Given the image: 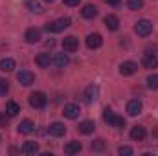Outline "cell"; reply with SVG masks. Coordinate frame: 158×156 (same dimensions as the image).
<instances>
[{
    "label": "cell",
    "instance_id": "1",
    "mask_svg": "<svg viewBox=\"0 0 158 156\" xmlns=\"http://www.w3.org/2000/svg\"><path fill=\"white\" fill-rule=\"evenodd\" d=\"M70 24H72V20H70L68 17H63V18H57V20H53V22H48L44 30H46L48 33H59V31L66 30Z\"/></svg>",
    "mask_w": 158,
    "mask_h": 156
},
{
    "label": "cell",
    "instance_id": "2",
    "mask_svg": "<svg viewBox=\"0 0 158 156\" xmlns=\"http://www.w3.org/2000/svg\"><path fill=\"white\" fill-rule=\"evenodd\" d=\"M134 33H136L138 37H149V35L153 33V22L147 20V18L138 20L136 26H134Z\"/></svg>",
    "mask_w": 158,
    "mask_h": 156
},
{
    "label": "cell",
    "instance_id": "3",
    "mask_svg": "<svg viewBox=\"0 0 158 156\" xmlns=\"http://www.w3.org/2000/svg\"><path fill=\"white\" fill-rule=\"evenodd\" d=\"M103 119L109 123V127H114V129H121V127H125V119L121 116H116L110 109H105V112H103Z\"/></svg>",
    "mask_w": 158,
    "mask_h": 156
},
{
    "label": "cell",
    "instance_id": "4",
    "mask_svg": "<svg viewBox=\"0 0 158 156\" xmlns=\"http://www.w3.org/2000/svg\"><path fill=\"white\" fill-rule=\"evenodd\" d=\"M46 103H48V97H46L44 92H33V94L30 96V105H31L33 109H44Z\"/></svg>",
    "mask_w": 158,
    "mask_h": 156
},
{
    "label": "cell",
    "instance_id": "5",
    "mask_svg": "<svg viewBox=\"0 0 158 156\" xmlns=\"http://www.w3.org/2000/svg\"><path fill=\"white\" fill-rule=\"evenodd\" d=\"M77 48H79V40L76 39L74 35H68V37H64V39H63V50H64V51L74 53Z\"/></svg>",
    "mask_w": 158,
    "mask_h": 156
},
{
    "label": "cell",
    "instance_id": "6",
    "mask_svg": "<svg viewBox=\"0 0 158 156\" xmlns=\"http://www.w3.org/2000/svg\"><path fill=\"white\" fill-rule=\"evenodd\" d=\"M63 114H64V117H68V119H76L81 114V109H79V105H76V103H68V105H64Z\"/></svg>",
    "mask_w": 158,
    "mask_h": 156
},
{
    "label": "cell",
    "instance_id": "7",
    "mask_svg": "<svg viewBox=\"0 0 158 156\" xmlns=\"http://www.w3.org/2000/svg\"><path fill=\"white\" fill-rule=\"evenodd\" d=\"M17 79H19V83H20L22 86H30V84L35 83V76H33L31 72H28V70H20V72L17 74Z\"/></svg>",
    "mask_w": 158,
    "mask_h": 156
},
{
    "label": "cell",
    "instance_id": "8",
    "mask_svg": "<svg viewBox=\"0 0 158 156\" xmlns=\"http://www.w3.org/2000/svg\"><path fill=\"white\" fill-rule=\"evenodd\" d=\"M136 72H138V64L132 63V61H125V63L119 64V74L121 76H132Z\"/></svg>",
    "mask_w": 158,
    "mask_h": 156
},
{
    "label": "cell",
    "instance_id": "9",
    "mask_svg": "<svg viewBox=\"0 0 158 156\" xmlns=\"http://www.w3.org/2000/svg\"><path fill=\"white\" fill-rule=\"evenodd\" d=\"M64 132H66V127H64V123H61V121H55V123H52V125L48 127V134H50V136L59 138V136H64Z\"/></svg>",
    "mask_w": 158,
    "mask_h": 156
},
{
    "label": "cell",
    "instance_id": "10",
    "mask_svg": "<svg viewBox=\"0 0 158 156\" xmlns=\"http://www.w3.org/2000/svg\"><path fill=\"white\" fill-rule=\"evenodd\" d=\"M98 96H99V88H98L96 84H90V86H86V88H85V101H86V103L96 101V99H98Z\"/></svg>",
    "mask_w": 158,
    "mask_h": 156
},
{
    "label": "cell",
    "instance_id": "11",
    "mask_svg": "<svg viewBox=\"0 0 158 156\" xmlns=\"http://www.w3.org/2000/svg\"><path fill=\"white\" fill-rule=\"evenodd\" d=\"M17 130H19L20 134H31V132L35 130V123H33L31 119H22V121L19 123Z\"/></svg>",
    "mask_w": 158,
    "mask_h": 156
},
{
    "label": "cell",
    "instance_id": "12",
    "mask_svg": "<svg viewBox=\"0 0 158 156\" xmlns=\"http://www.w3.org/2000/svg\"><path fill=\"white\" fill-rule=\"evenodd\" d=\"M103 44V37L99 35V33H90L88 37H86V46L90 48V50H96V48H99Z\"/></svg>",
    "mask_w": 158,
    "mask_h": 156
},
{
    "label": "cell",
    "instance_id": "13",
    "mask_svg": "<svg viewBox=\"0 0 158 156\" xmlns=\"http://www.w3.org/2000/svg\"><path fill=\"white\" fill-rule=\"evenodd\" d=\"M142 109H143V105H142L140 99H132V101L127 103V112H129L131 116H138V114L142 112Z\"/></svg>",
    "mask_w": 158,
    "mask_h": 156
},
{
    "label": "cell",
    "instance_id": "14",
    "mask_svg": "<svg viewBox=\"0 0 158 156\" xmlns=\"http://www.w3.org/2000/svg\"><path fill=\"white\" fill-rule=\"evenodd\" d=\"M50 63H52V57H50V53H46V51H42V53H39V55L35 57V64H37L39 68H50Z\"/></svg>",
    "mask_w": 158,
    "mask_h": 156
},
{
    "label": "cell",
    "instance_id": "15",
    "mask_svg": "<svg viewBox=\"0 0 158 156\" xmlns=\"http://www.w3.org/2000/svg\"><path fill=\"white\" fill-rule=\"evenodd\" d=\"M24 39H26L28 44H35V42H39V40H40V31L37 30V28H30V30L26 31Z\"/></svg>",
    "mask_w": 158,
    "mask_h": 156
},
{
    "label": "cell",
    "instance_id": "16",
    "mask_svg": "<svg viewBox=\"0 0 158 156\" xmlns=\"http://www.w3.org/2000/svg\"><path fill=\"white\" fill-rule=\"evenodd\" d=\"M103 22H105V26H107V30H109V31H116V30L119 28V20H118V17H116V15H107Z\"/></svg>",
    "mask_w": 158,
    "mask_h": 156
},
{
    "label": "cell",
    "instance_id": "17",
    "mask_svg": "<svg viewBox=\"0 0 158 156\" xmlns=\"http://www.w3.org/2000/svg\"><path fill=\"white\" fill-rule=\"evenodd\" d=\"M145 136H147V132H145V129H143V127L136 125V127H132V129H131V138H132V140L140 142V140H143Z\"/></svg>",
    "mask_w": 158,
    "mask_h": 156
},
{
    "label": "cell",
    "instance_id": "18",
    "mask_svg": "<svg viewBox=\"0 0 158 156\" xmlns=\"http://www.w3.org/2000/svg\"><path fill=\"white\" fill-rule=\"evenodd\" d=\"M81 149H83L81 143L76 142V140H72V142H68V143L64 145V153H66V154H77Z\"/></svg>",
    "mask_w": 158,
    "mask_h": 156
},
{
    "label": "cell",
    "instance_id": "19",
    "mask_svg": "<svg viewBox=\"0 0 158 156\" xmlns=\"http://www.w3.org/2000/svg\"><path fill=\"white\" fill-rule=\"evenodd\" d=\"M94 129H96V125H94V121H81L77 127V130L81 134H92L94 132Z\"/></svg>",
    "mask_w": 158,
    "mask_h": 156
},
{
    "label": "cell",
    "instance_id": "20",
    "mask_svg": "<svg viewBox=\"0 0 158 156\" xmlns=\"http://www.w3.org/2000/svg\"><path fill=\"white\" fill-rule=\"evenodd\" d=\"M19 112H20V105L15 103V101H7V105H6V114L9 117H15Z\"/></svg>",
    "mask_w": 158,
    "mask_h": 156
},
{
    "label": "cell",
    "instance_id": "21",
    "mask_svg": "<svg viewBox=\"0 0 158 156\" xmlns=\"http://www.w3.org/2000/svg\"><path fill=\"white\" fill-rule=\"evenodd\" d=\"M81 15H83L85 18H94V17L98 15V7L92 6V4H86V6L81 9Z\"/></svg>",
    "mask_w": 158,
    "mask_h": 156
},
{
    "label": "cell",
    "instance_id": "22",
    "mask_svg": "<svg viewBox=\"0 0 158 156\" xmlns=\"http://www.w3.org/2000/svg\"><path fill=\"white\" fill-rule=\"evenodd\" d=\"M158 66V57L156 55H153V53H149V55H145L143 57V68H156Z\"/></svg>",
    "mask_w": 158,
    "mask_h": 156
},
{
    "label": "cell",
    "instance_id": "23",
    "mask_svg": "<svg viewBox=\"0 0 158 156\" xmlns=\"http://www.w3.org/2000/svg\"><path fill=\"white\" fill-rule=\"evenodd\" d=\"M37 151H39L37 142H24V145H22V153L24 154H35Z\"/></svg>",
    "mask_w": 158,
    "mask_h": 156
},
{
    "label": "cell",
    "instance_id": "24",
    "mask_svg": "<svg viewBox=\"0 0 158 156\" xmlns=\"http://www.w3.org/2000/svg\"><path fill=\"white\" fill-rule=\"evenodd\" d=\"M53 63H55V66H57V68H64V66L70 63V59H68V55H66V53H57V55H55V59H53Z\"/></svg>",
    "mask_w": 158,
    "mask_h": 156
},
{
    "label": "cell",
    "instance_id": "25",
    "mask_svg": "<svg viewBox=\"0 0 158 156\" xmlns=\"http://www.w3.org/2000/svg\"><path fill=\"white\" fill-rule=\"evenodd\" d=\"M0 70H2V72H13V70H15V61L9 59V57H7V59H2V61H0Z\"/></svg>",
    "mask_w": 158,
    "mask_h": 156
},
{
    "label": "cell",
    "instance_id": "26",
    "mask_svg": "<svg viewBox=\"0 0 158 156\" xmlns=\"http://www.w3.org/2000/svg\"><path fill=\"white\" fill-rule=\"evenodd\" d=\"M26 6H28V9H30L31 13H42V6H40L37 0H28Z\"/></svg>",
    "mask_w": 158,
    "mask_h": 156
},
{
    "label": "cell",
    "instance_id": "27",
    "mask_svg": "<svg viewBox=\"0 0 158 156\" xmlns=\"http://www.w3.org/2000/svg\"><path fill=\"white\" fill-rule=\"evenodd\" d=\"M127 6H129V9H132V11H138V9L143 7V0H127Z\"/></svg>",
    "mask_w": 158,
    "mask_h": 156
},
{
    "label": "cell",
    "instance_id": "28",
    "mask_svg": "<svg viewBox=\"0 0 158 156\" xmlns=\"http://www.w3.org/2000/svg\"><path fill=\"white\" fill-rule=\"evenodd\" d=\"M147 86L151 90H158V74H153L147 77Z\"/></svg>",
    "mask_w": 158,
    "mask_h": 156
},
{
    "label": "cell",
    "instance_id": "29",
    "mask_svg": "<svg viewBox=\"0 0 158 156\" xmlns=\"http://www.w3.org/2000/svg\"><path fill=\"white\" fill-rule=\"evenodd\" d=\"M9 92V84H7V81L6 79H0V96H6Z\"/></svg>",
    "mask_w": 158,
    "mask_h": 156
},
{
    "label": "cell",
    "instance_id": "30",
    "mask_svg": "<svg viewBox=\"0 0 158 156\" xmlns=\"http://www.w3.org/2000/svg\"><path fill=\"white\" fill-rule=\"evenodd\" d=\"M118 153L121 156H131V154H132V149H131V147H127V145H121V147L118 149Z\"/></svg>",
    "mask_w": 158,
    "mask_h": 156
},
{
    "label": "cell",
    "instance_id": "31",
    "mask_svg": "<svg viewBox=\"0 0 158 156\" xmlns=\"http://www.w3.org/2000/svg\"><path fill=\"white\" fill-rule=\"evenodd\" d=\"M103 147H105L103 140H98L96 143H92V151H103Z\"/></svg>",
    "mask_w": 158,
    "mask_h": 156
},
{
    "label": "cell",
    "instance_id": "32",
    "mask_svg": "<svg viewBox=\"0 0 158 156\" xmlns=\"http://www.w3.org/2000/svg\"><path fill=\"white\" fill-rule=\"evenodd\" d=\"M63 2H64V6L74 7V6H79V2H81V0H63Z\"/></svg>",
    "mask_w": 158,
    "mask_h": 156
},
{
    "label": "cell",
    "instance_id": "33",
    "mask_svg": "<svg viewBox=\"0 0 158 156\" xmlns=\"http://www.w3.org/2000/svg\"><path fill=\"white\" fill-rule=\"evenodd\" d=\"M105 2H107L109 6H119V2H121V0H105Z\"/></svg>",
    "mask_w": 158,
    "mask_h": 156
},
{
    "label": "cell",
    "instance_id": "34",
    "mask_svg": "<svg viewBox=\"0 0 158 156\" xmlns=\"http://www.w3.org/2000/svg\"><path fill=\"white\" fill-rule=\"evenodd\" d=\"M0 127H6V116H0Z\"/></svg>",
    "mask_w": 158,
    "mask_h": 156
},
{
    "label": "cell",
    "instance_id": "35",
    "mask_svg": "<svg viewBox=\"0 0 158 156\" xmlns=\"http://www.w3.org/2000/svg\"><path fill=\"white\" fill-rule=\"evenodd\" d=\"M153 136H155V138H158V127H155V129H153Z\"/></svg>",
    "mask_w": 158,
    "mask_h": 156
},
{
    "label": "cell",
    "instance_id": "36",
    "mask_svg": "<svg viewBox=\"0 0 158 156\" xmlns=\"http://www.w3.org/2000/svg\"><path fill=\"white\" fill-rule=\"evenodd\" d=\"M44 2H48V4H50V2H53V0H44Z\"/></svg>",
    "mask_w": 158,
    "mask_h": 156
}]
</instances>
